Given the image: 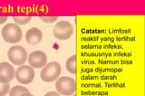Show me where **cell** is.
Segmentation results:
<instances>
[{
	"label": "cell",
	"mask_w": 145,
	"mask_h": 96,
	"mask_svg": "<svg viewBox=\"0 0 145 96\" xmlns=\"http://www.w3.org/2000/svg\"><path fill=\"white\" fill-rule=\"evenodd\" d=\"M66 70L70 72V74H76V56L74 54L71 57L68 58L65 63Z\"/></svg>",
	"instance_id": "10"
},
{
	"label": "cell",
	"mask_w": 145,
	"mask_h": 96,
	"mask_svg": "<svg viewBox=\"0 0 145 96\" xmlns=\"http://www.w3.org/2000/svg\"><path fill=\"white\" fill-rule=\"evenodd\" d=\"M53 33L54 35L59 40H67L74 33V27L69 22L60 21L54 25Z\"/></svg>",
	"instance_id": "4"
},
{
	"label": "cell",
	"mask_w": 145,
	"mask_h": 96,
	"mask_svg": "<svg viewBox=\"0 0 145 96\" xmlns=\"http://www.w3.org/2000/svg\"><path fill=\"white\" fill-rule=\"evenodd\" d=\"M61 74V65L56 62H51L45 65L41 71V79L45 83L56 81Z\"/></svg>",
	"instance_id": "2"
},
{
	"label": "cell",
	"mask_w": 145,
	"mask_h": 96,
	"mask_svg": "<svg viewBox=\"0 0 145 96\" xmlns=\"http://www.w3.org/2000/svg\"><path fill=\"white\" fill-rule=\"evenodd\" d=\"M29 91L25 87L23 86H14V87L9 91V95L10 96H20L25 93H28Z\"/></svg>",
	"instance_id": "11"
},
{
	"label": "cell",
	"mask_w": 145,
	"mask_h": 96,
	"mask_svg": "<svg viewBox=\"0 0 145 96\" xmlns=\"http://www.w3.org/2000/svg\"><path fill=\"white\" fill-rule=\"evenodd\" d=\"M25 38H26V42L29 44H37L42 41L43 34L38 28L33 27V28H30L26 32Z\"/></svg>",
	"instance_id": "9"
},
{
	"label": "cell",
	"mask_w": 145,
	"mask_h": 96,
	"mask_svg": "<svg viewBox=\"0 0 145 96\" xmlns=\"http://www.w3.org/2000/svg\"><path fill=\"white\" fill-rule=\"evenodd\" d=\"M3 39L9 44H16L20 42L23 37V33L20 27L15 24H7L2 29Z\"/></svg>",
	"instance_id": "1"
},
{
	"label": "cell",
	"mask_w": 145,
	"mask_h": 96,
	"mask_svg": "<svg viewBox=\"0 0 145 96\" xmlns=\"http://www.w3.org/2000/svg\"><path fill=\"white\" fill-rule=\"evenodd\" d=\"M72 96H75V95H72Z\"/></svg>",
	"instance_id": "18"
},
{
	"label": "cell",
	"mask_w": 145,
	"mask_h": 96,
	"mask_svg": "<svg viewBox=\"0 0 145 96\" xmlns=\"http://www.w3.org/2000/svg\"><path fill=\"white\" fill-rule=\"evenodd\" d=\"M32 19L31 16H14L13 20L18 25H25L29 23Z\"/></svg>",
	"instance_id": "12"
},
{
	"label": "cell",
	"mask_w": 145,
	"mask_h": 96,
	"mask_svg": "<svg viewBox=\"0 0 145 96\" xmlns=\"http://www.w3.org/2000/svg\"><path fill=\"white\" fill-rule=\"evenodd\" d=\"M8 59L16 65H23L27 59V53L24 47L20 45H15L8 50Z\"/></svg>",
	"instance_id": "5"
},
{
	"label": "cell",
	"mask_w": 145,
	"mask_h": 96,
	"mask_svg": "<svg viewBox=\"0 0 145 96\" xmlns=\"http://www.w3.org/2000/svg\"><path fill=\"white\" fill-rule=\"evenodd\" d=\"M44 96H60V95H59L58 93H56V92H50V93H47Z\"/></svg>",
	"instance_id": "15"
},
{
	"label": "cell",
	"mask_w": 145,
	"mask_h": 96,
	"mask_svg": "<svg viewBox=\"0 0 145 96\" xmlns=\"http://www.w3.org/2000/svg\"><path fill=\"white\" fill-rule=\"evenodd\" d=\"M20 96H34L33 94H31L29 92L28 93H23L22 95H20Z\"/></svg>",
	"instance_id": "17"
},
{
	"label": "cell",
	"mask_w": 145,
	"mask_h": 96,
	"mask_svg": "<svg viewBox=\"0 0 145 96\" xmlns=\"http://www.w3.org/2000/svg\"><path fill=\"white\" fill-rule=\"evenodd\" d=\"M28 62L31 67L42 68L47 63L46 54L42 51H34L29 54Z\"/></svg>",
	"instance_id": "8"
},
{
	"label": "cell",
	"mask_w": 145,
	"mask_h": 96,
	"mask_svg": "<svg viewBox=\"0 0 145 96\" xmlns=\"http://www.w3.org/2000/svg\"><path fill=\"white\" fill-rule=\"evenodd\" d=\"M56 88L58 93L62 95H72V93H74L76 90V83L71 77L63 76L57 80L56 83Z\"/></svg>",
	"instance_id": "3"
},
{
	"label": "cell",
	"mask_w": 145,
	"mask_h": 96,
	"mask_svg": "<svg viewBox=\"0 0 145 96\" xmlns=\"http://www.w3.org/2000/svg\"><path fill=\"white\" fill-rule=\"evenodd\" d=\"M9 91H10V85H9V84L0 83V96H5Z\"/></svg>",
	"instance_id": "13"
},
{
	"label": "cell",
	"mask_w": 145,
	"mask_h": 96,
	"mask_svg": "<svg viewBox=\"0 0 145 96\" xmlns=\"http://www.w3.org/2000/svg\"><path fill=\"white\" fill-rule=\"evenodd\" d=\"M16 76L15 69L7 62H3L0 63V83L9 84L14 77Z\"/></svg>",
	"instance_id": "7"
},
{
	"label": "cell",
	"mask_w": 145,
	"mask_h": 96,
	"mask_svg": "<svg viewBox=\"0 0 145 96\" xmlns=\"http://www.w3.org/2000/svg\"><path fill=\"white\" fill-rule=\"evenodd\" d=\"M57 16H41L40 19L45 23H54L57 20Z\"/></svg>",
	"instance_id": "14"
},
{
	"label": "cell",
	"mask_w": 145,
	"mask_h": 96,
	"mask_svg": "<svg viewBox=\"0 0 145 96\" xmlns=\"http://www.w3.org/2000/svg\"><path fill=\"white\" fill-rule=\"evenodd\" d=\"M16 78L18 83L23 84H29L35 78V71L29 65H22L17 68L16 72Z\"/></svg>",
	"instance_id": "6"
},
{
	"label": "cell",
	"mask_w": 145,
	"mask_h": 96,
	"mask_svg": "<svg viewBox=\"0 0 145 96\" xmlns=\"http://www.w3.org/2000/svg\"><path fill=\"white\" fill-rule=\"evenodd\" d=\"M7 18H8L7 16H0V25L6 23L7 20Z\"/></svg>",
	"instance_id": "16"
}]
</instances>
